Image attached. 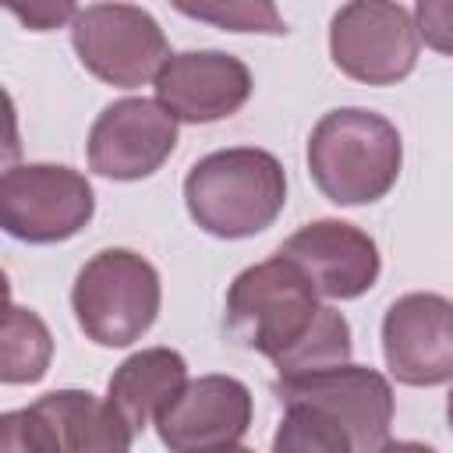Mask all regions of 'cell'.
Returning <instances> with one entry per match:
<instances>
[{"mask_svg":"<svg viewBox=\"0 0 453 453\" xmlns=\"http://www.w3.org/2000/svg\"><path fill=\"white\" fill-rule=\"evenodd\" d=\"M446 421H449V428H453V389H449V396H446Z\"/></svg>","mask_w":453,"mask_h":453,"instance_id":"obj_23","label":"cell"},{"mask_svg":"<svg viewBox=\"0 0 453 453\" xmlns=\"http://www.w3.org/2000/svg\"><path fill=\"white\" fill-rule=\"evenodd\" d=\"M96 191L64 163H18L0 177V226L25 244H57L88 226Z\"/></svg>","mask_w":453,"mask_h":453,"instance_id":"obj_7","label":"cell"},{"mask_svg":"<svg viewBox=\"0 0 453 453\" xmlns=\"http://www.w3.org/2000/svg\"><path fill=\"white\" fill-rule=\"evenodd\" d=\"M180 14L209 21L223 32H265V35H283L287 25L280 11L269 0H212V4H173Z\"/></svg>","mask_w":453,"mask_h":453,"instance_id":"obj_18","label":"cell"},{"mask_svg":"<svg viewBox=\"0 0 453 453\" xmlns=\"http://www.w3.org/2000/svg\"><path fill=\"white\" fill-rule=\"evenodd\" d=\"M418 39L442 57H453V0H418L414 4Z\"/></svg>","mask_w":453,"mask_h":453,"instance_id":"obj_19","label":"cell"},{"mask_svg":"<svg viewBox=\"0 0 453 453\" xmlns=\"http://www.w3.org/2000/svg\"><path fill=\"white\" fill-rule=\"evenodd\" d=\"M53 357V336L46 322L21 304H7L4 315V350H0V379L7 386L39 382Z\"/></svg>","mask_w":453,"mask_h":453,"instance_id":"obj_16","label":"cell"},{"mask_svg":"<svg viewBox=\"0 0 453 453\" xmlns=\"http://www.w3.org/2000/svg\"><path fill=\"white\" fill-rule=\"evenodd\" d=\"M184 386H188V361L170 347H145L113 368L106 400L138 435Z\"/></svg>","mask_w":453,"mask_h":453,"instance_id":"obj_15","label":"cell"},{"mask_svg":"<svg viewBox=\"0 0 453 453\" xmlns=\"http://www.w3.org/2000/svg\"><path fill=\"white\" fill-rule=\"evenodd\" d=\"M251 99V71L223 50L173 53L156 74V103L177 124H216Z\"/></svg>","mask_w":453,"mask_h":453,"instance_id":"obj_14","label":"cell"},{"mask_svg":"<svg viewBox=\"0 0 453 453\" xmlns=\"http://www.w3.org/2000/svg\"><path fill=\"white\" fill-rule=\"evenodd\" d=\"M414 11L386 0H350L329 21L333 64L361 85H396L418 64Z\"/></svg>","mask_w":453,"mask_h":453,"instance_id":"obj_8","label":"cell"},{"mask_svg":"<svg viewBox=\"0 0 453 453\" xmlns=\"http://www.w3.org/2000/svg\"><path fill=\"white\" fill-rule=\"evenodd\" d=\"M280 255L290 258L329 301H354L368 294L382 273V255L372 234L347 219H311L294 230Z\"/></svg>","mask_w":453,"mask_h":453,"instance_id":"obj_13","label":"cell"},{"mask_svg":"<svg viewBox=\"0 0 453 453\" xmlns=\"http://www.w3.org/2000/svg\"><path fill=\"white\" fill-rule=\"evenodd\" d=\"M71 46L81 67L113 85L138 88L173 57L159 21L134 4H85L71 21Z\"/></svg>","mask_w":453,"mask_h":453,"instance_id":"obj_6","label":"cell"},{"mask_svg":"<svg viewBox=\"0 0 453 453\" xmlns=\"http://www.w3.org/2000/svg\"><path fill=\"white\" fill-rule=\"evenodd\" d=\"M280 403H308L333 414L354 439V453H379L389 442L393 386L368 365H336L304 379H276Z\"/></svg>","mask_w":453,"mask_h":453,"instance_id":"obj_9","label":"cell"},{"mask_svg":"<svg viewBox=\"0 0 453 453\" xmlns=\"http://www.w3.org/2000/svg\"><path fill=\"white\" fill-rule=\"evenodd\" d=\"M184 205L195 226L212 237H255L269 230L287 205L283 163L255 145L209 152L184 177Z\"/></svg>","mask_w":453,"mask_h":453,"instance_id":"obj_2","label":"cell"},{"mask_svg":"<svg viewBox=\"0 0 453 453\" xmlns=\"http://www.w3.org/2000/svg\"><path fill=\"white\" fill-rule=\"evenodd\" d=\"M379 453H435V449L425 442H414V439H396V442H386Z\"/></svg>","mask_w":453,"mask_h":453,"instance_id":"obj_21","label":"cell"},{"mask_svg":"<svg viewBox=\"0 0 453 453\" xmlns=\"http://www.w3.org/2000/svg\"><path fill=\"white\" fill-rule=\"evenodd\" d=\"M0 453H18V449H14V446H4V442H0Z\"/></svg>","mask_w":453,"mask_h":453,"instance_id":"obj_24","label":"cell"},{"mask_svg":"<svg viewBox=\"0 0 453 453\" xmlns=\"http://www.w3.org/2000/svg\"><path fill=\"white\" fill-rule=\"evenodd\" d=\"M11 14H14L18 21H25L32 32H50V28H57V25H64V21H74L78 7L67 4V0H60V4L39 0V4H28V7H11Z\"/></svg>","mask_w":453,"mask_h":453,"instance_id":"obj_20","label":"cell"},{"mask_svg":"<svg viewBox=\"0 0 453 453\" xmlns=\"http://www.w3.org/2000/svg\"><path fill=\"white\" fill-rule=\"evenodd\" d=\"M403 166V142L389 117L340 106L308 134V173L333 205H372L386 198Z\"/></svg>","mask_w":453,"mask_h":453,"instance_id":"obj_3","label":"cell"},{"mask_svg":"<svg viewBox=\"0 0 453 453\" xmlns=\"http://www.w3.org/2000/svg\"><path fill=\"white\" fill-rule=\"evenodd\" d=\"M273 453H354V439L333 414L308 403H283Z\"/></svg>","mask_w":453,"mask_h":453,"instance_id":"obj_17","label":"cell"},{"mask_svg":"<svg viewBox=\"0 0 453 453\" xmlns=\"http://www.w3.org/2000/svg\"><path fill=\"white\" fill-rule=\"evenodd\" d=\"M0 442L18 453H131L134 428L88 389H53L0 418Z\"/></svg>","mask_w":453,"mask_h":453,"instance_id":"obj_5","label":"cell"},{"mask_svg":"<svg viewBox=\"0 0 453 453\" xmlns=\"http://www.w3.org/2000/svg\"><path fill=\"white\" fill-rule=\"evenodd\" d=\"M163 301L159 273L131 248L96 251L74 276L71 311L78 329L99 347H131L142 340Z\"/></svg>","mask_w":453,"mask_h":453,"instance_id":"obj_4","label":"cell"},{"mask_svg":"<svg viewBox=\"0 0 453 453\" xmlns=\"http://www.w3.org/2000/svg\"><path fill=\"white\" fill-rule=\"evenodd\" d=\"M251 389L234 375H198L156 414L159 442L170 453H209L237 446L251 428Z\"/></svg>","mask_w":453,"mask_h":453,"instance_id":"obj_12","label":"cell"},{"mask_svg":"<svg viewBox=\"0 0 453 453\" xmlns=\"http://www.w3.org/2000/svg\"><path fill=\"white\" fill-rule=\"evenodd\" d=\"M226 333L273 361L280 379H304L350 361V322L319 304L311 280L280 251L241 269L226 290Z\"/></svg>","mask_w":453,"mask_h":453,"instance_id":"obj_1","label":"cell"},{"mask_svg":"<svg viewBox=\"0 0 453 453\" xmlns=\"http://www.w3.org/2000/svg\"><path fill=\"white\" fill-rule=\"evenodd\" d=\"M209 453H255V449H248V446H219V449H209Z\"/></svg>","mask_w":453,"mask_h":453,"instance_id":"obj_22","label":"cell"},{"mask_svg":"<svg viewBox=\"0 0 453 453\" xmlns=\"http://www.w3.org/2000/svg\"><path fill=\"white\" fill-rule=\"evenodd\" d=\"M382 357L403 386L453 382V301L414 290L382 315Z\"/></svg>","mask_w":453,"mask_h":453,"instance_id":"obj_11","label":"cell"},{"mask_svg":"<svg viewBox=\"0 0 453 453\" xmlns=\"http://www.w3.org/2000/svg\"><path fill=\"white\" fill-rule=\"evenodd\" d=\"M177 149V120L156 99H117L88 127V166L110 180L152 177Z\"/></svg>","mask_w":453,"mask_h":453,"instance_id":"obj_10","label":"cell"}]
</instances>
